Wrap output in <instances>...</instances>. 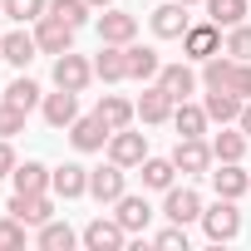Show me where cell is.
<instances>
[{
    "label": "cell",
    "instance_id": "6da1fadb",
    "mask_svg": "<svg viewBox=\"0 0 251 251\" xmlns=\"http://www.w3.org/2000/svg\"><path fill=\"white\" fill-rule=\"evenodd\" d=\"M202 231L212 241H231L241 231V212H236V197H217V207L202 212Z\"/></svg>",
    "mask_w": 251,
    "mask_h": 251
},
{
    "label": "cell",
    "instance_id": "7a4b0ae2",
    "mask_svg": "<svg viewBox=\"0 0 251 251\" xmlns=\"http://www.w3.org/2000/svg\"><path fill=\"white\" fill-rule=\"evenodd\" d=\"M35 40H40V50H45V54H64V50H74V25L45 10V15L35 20Z\"/></svg>",
    "mask_w": 251,
    "mask_h": 251
},
{
    "label": "cell",
    "instance_id": "3957f363",
    "mask_svg": "<svg viewBox=\"0 0 251 251\" xmlns=\"http://www.w3.org/2000/svg\"><path fill=\"white\" fill-rule=\"evenodd\" d=\"M89 79H94V64H89L84 54H74V50L54 54V84H59V89H74V94H84V89H89Z\"/></svg>",
    "mask_w": 251,
    "mask_h": 251
},
{
    "label": "cell",
    "instance_id": "277c9868",
    "mask_svg": "<svg viewBox=\"0 0 251 251\" xmlns=\"http://www.w3.org/2000/svg\"><path fill=\"white\" fill-rule=\"evenodd\" d=\"M113 138V128L99 118V113H89V118H74L69 123V143L79 148V153H103V143Z\"/></svg>",
    "mask_w": 251,
    "mask_h": 251
},
{
    "label": "cell",
    "instance_id": "5b68a950",
    "mask_svg": "<svg viewBox=\"0 0 251 251\" xmlns=\"http://www.w3.org/2000/svg\"><path fill=\"white\" fill-rule=\"evenodd\" d=\"M108 158H113L118 168H143V158H148V138L133 133V128H118V133L108 138Z\"/></svg>",
    "mask_w": 251,
    "mask_h": 251
},
{
    "label": "cell",
    "instance_id": "8992f818",
    "mask_svg": "<svg viewBox=\"0 0 251 251\" xmlns=\"http://www.w3.org/2000/svg\"><path fill=\"white\" fill-rule=\"evenodd\" d=\"M163 217L177 222V226L202 222V197H197L192 187H168V197H163Z\"/></svg>",
    "mask_w": 251,
    "mask_h": 251
},
{
    "label": "cell",
    "instance_id": "52a82bcc",
    "mask_svg": "<svg viewBox=\"0 0 251 251\" xmlns=\"http://www.w3.org/2000/svg\"><path fill=\"white\" fill-rule=\"evenodd\" d=\"M123 236H128V231H123L118 217H94V222L84 226V246H89V251H118Z\"/></svg>",
    "mask_w": 251,
    "mask_h": 251
},
{
    "label": "cell",
    "instance_id": "ba28073f",
    "mask_svg": "<svg viewBox=\"0 0 251 251\" xmlns=\"http://www.w3.org/2000/svg\"><path fill=\"white\" fill-rule=\"evenodd\" d=\"M182 54H187V59H212V54H222V30H217L212 20H207V25H187Z\"/></svg>",
    "mask_w": 251,
    "mask_h": 251
},
{
    "label": "cell",
    "instance_id": "9c48e42d",
    "mask_svg": "<svg viewBox=\"0 0 251 251\" xmlns=\"http://www.w3.org/2000/svg\"><path fill=\"white\" fill-rule=\"evenodd\" d=\"M10 217H20L25 226H45V222L54 217V202H50L45 192H15V197H10Z\"/></svg>",
    "mask_w": 251,
    "mask_h": 251
},
{
    "label": "cell",
    "instance_id": "30bf717a",
    "mask_svg": "<svg viewBox=\"0 0 251 251\" xmlns=\"http://www.w3.org/2000/svg\"><path fill=\"white\" fill-rule=\"evenodd\" d=\"M153 35L158 40H182L187 35V5L182 0H163L153 10Z\"/></svg>",
    "mask_w": 251,
    "mask_h": 251
},
{
    "label": "cell",
    "instance_id": "8fae6325",
    "mask_svg": "<svg viewBox=\"0 0 251 251\" xmlns=\"http://www.w3.org/2000/svg\"><path fill=\"white\" fill-rule=\"evenodd\" d=\"M173 163H177V173H207V168H212V143H202V138H177Z\"/></svg>",
    "mask_w": 251,
    "mask_h": 251
},
{
    "label": "cell",
    "instance_id": "7c38bea8",
    "mask_svg": "<svg viewBox=\"0 0 251 251\" xmlns=\"http://www.w3.org/2000/svg\"><path fill=\"white\" fill-rule=\"evenodd\" d=\"M89 197L94 202H118L123 197V168L108 158V168H94L89 173Z\"/></svg>",
    "mask_w": 251,
    "mask_h": 251
},
{
    "label": "cell",
    "instance_id": "4fadbf2b",
    "mask_svg": "<svg viewBox=\"0 0 251 251\" xmlns=\"http://www.w3.org/2000/svg\"><path fill=\"white\" fill-rule=\"evenodd\" d=\"M133 35H138L133 15H123V10H103L99 15V40L103 45H133Z\"/></svg>",
    "mask_w": 251,
    "mask_h": 251
},
{
    "label": "cell",
    "instance_id": "5bb4252c",
    "mask_svg": "<svg viewBox=\"0 0 251 251\" xmlns=\"http://www.w3.org/2000/svg\"><path fill=\"white\" fill-rule=\"evenodd\" d=\"M50 187H54V197H84L89 192V168H79V163H64V168H54L50 173Z\"/></svg>",
    "mask_w": 251,
    "mask_h": 251
},
{
    "label": "cell",
    "instance_id": "9a60e30c",
    "mask_svg": "<svg viewBox=\"0 0 251 251\" xmlns=\"http://www.w3.org/2000/svg\"><path fill=\"white\" fill-rule=\"evenodd\" d=\"M94 79H103V84L128 79V50H123V45H103L99 59H94Z\"/></svg>",
    "mask_w": 251,
    "mask_h": 251
},
{
    "label": "cell",
    "instance_id": "2e32d148",
    "mask_svg": "<svg viewBox=\"0 0 251 251\" xmlns=\"http://www.w3.org/2000/svg\"><path fill=\"white\" fill-rule=\"evenodd\" d=\"M74 118H79V99H74V89L45 94V123H50V128H69Z\"/></svg>",
    "mask_w": 251,
    "mask_h": 251
},
{
    "label": "cell",
    "instance_id": "e0dca14e",
    "mask_svg": "<svg viewBox=\"0 0 251 251\" xmlns=\"http://www.w3.org/2000/svg\"><path fill=\"white\" fill-rule=\"evenodd\" d=\"M158 84L168 89V99H173V103H182V99L197 89V74H192L187 64H163V69H158Z\"/></svg>",
    "mask_w": 251,
    "mask_h": 251
},
{
    "label": "cell",
    "instance_id": "ac0fdd59",
    "mask_svg": "<svg viewBox=\"0 0 251 251\" xmlns=\"http://www.w3.org/2000/svg\"><path fill=\"white\" fill-rule=\"evenodd\" d=\"M133 108H138V118H143V123H168V118H173V99H168V89H163V84L143 89V99H138Z\"/></svg>",
    "mask_w": 251,
    "mask_h": 251
},
{
    "label": "cell",
    "instance_id": "d6986e66",
    "mask_svg": "<svg viewBox=\"0 0 251 251\" xmlns=\"http://www.w3.org/2000/svg\"><path fill=\"white\" fill-rule=\"evenodd\" d=\"M113 207H118L113 217L123 222V231H148V222H153V207H148L143 197H128V192H123Z\"/></svg>",
    "mask_w": 251,
    "mask_h": 251
},
{
    "label": "cell",
    "instance_id": "ffe728a7",
    "mask_svg": "<svg viewBox=\"0 0 251 251\" xmlns=\"http://www.w3.org/2000/svg\"><path fill=\"white\" fill-rule=\"evenodd\" d=\"M94 113H99V118H103V123H108V128H113V133H118V128H128V123H133V118H138V108H133V103H128V99H118V94H103V99H99V108H94Z\"/></svg>",
    "mask_w": 251,
    "mask_h": 251
},
{
    "label": "cell",
    "instance_id": "44dd1931",
    "mask_svg": "<svg viewBox=\"0 0 251 251\" xmlns=\"http://www.w3.org/2000/svg\"><path fill=\"white\" fill-rule=\"evenodd\" d=\"M236 64H241V59H231L226 50H222V54H212V59H202V84H207V89H231Z\"/></svg>",
    "mask_w": 251,
    "mask_h": 251
},
{
    "label": "cell",
    "instance_id": "7402d4cb",
    "mask_svg": "<svg viewBox=\"0 0 251 251\" xmlns=\"http://www.w3.org/2000/svg\"><path fill=\"white\" fill-rule=\"evenodd\" d=\"M212 177V187H217V197H241V192H251V177L241 173V163H222L217 173H207Z\"/></svg>",
    "mask_w": 251,
    "mask_h": 251
},
{
    "label": "cell",
    "instance_id": "603a6c76",
    "mask_svg": "<svg viewBox=\"0 0 251 251\" xmlns=\"http://www.w3.org/2000/svg\"><path fill=\"white\" fill-rule=\"evenodd\" d=\"M241 103L246 99H236L231 89H207V118H217V123H231V118H241Z\"/></svg>",
    "mask_w": 251,
    "mask_h": 251
},
{
    "label": "cell",
    "instance_id": "cb8c5ba5",
    "mask_svg": "<svg viewBox=\"0 0 251 251\" xmlns=\"http://www.w3.org/2000/svg\"><path fill=\"white\" fill-rule=\"evenodd\" d=\"M35 50H40V40H35V35H25V30H15V35L0 40V59H10V64H20V69L35 59Z\"/></svg>",
    "mask_w": 251,
    "mask_h": 251
},
{
    "label": "cell",
    "instance_id": "d4e9b609",
    "mask_svg": "<svg viewBox=\"0 0 251 251\" xmlns=\"http://www.w3.org/2000/svg\"><path fill=\"white\" fill-rule=\"evenodd\" d=\"M123 50H128V79H158V69H163L158 50H148V45H123Z\"/></svg>",
    "mask_w": 251,
    "mask_h": 251
},
{
    "label": "cell",
    "instance_id": "484cf974",
    "mask_svg": "<svg viewBox=\"0 0 251 251\" xmlns=\"http://www.w3.org/2000/svg\"><path fill=\"white\" fill-rule=\"evenodd\" d=\"M202 5H207V20L217 30H231V25L246 20V0H202Z\"/></svg>",
    "mask_w": 251,
    "mask_h": 251
},
{
    "label": "cell",
    "instance_id": "4316f807",
    "mask_svg": "<svg viewBox=\"0 0 251 251\" xmlns=\"http://www.w3.org/2000/svg\"><path fill=\"white\" fill-rule=\"evenodd\" d=\"M173 123H177L182 138H202V133H207V108H197V103L182 99V103L173 108Z\"/></svg>",
    "mask_w": 251,
    "mask_h": 251
},
{
    "label": "cell",
    "instance_id": "83f0119b",
    "mask_svg": "<svg viewBox=\"0 0 251 251\" xmlns=\"http://www.w3.org/2000/svg\"><path fill=\"white\" fill-rule=\"evenodd\" d=\"M10 182H15V192H45L50 187V168L45 163H15Z\"/></svg>",
    "mask_w": 251,
    "mask_h": 251
},
{
    "label": "cell",
    "instance_id": "f1b7e54d",
    "mask_svg": "<svg viewBox=\"0 0 251 251\" xmlns=\"http://www.w3.org/2000/svg\"><path fill=\"white\" fill-rule=\"evenodd\" d=\"M173 177H177V163H173V158H143V187L168 192V187H173Z\"/></svg>",
    "mask_w": 251,
    "mask_h": 251
},
{
    "label": "cell",
    "instance_id": "f546056e",
    "mask_svg": "<svg viewBox=\"0 0 251 251\" xmlns=\"http://www.w3.org/2000/svg\"><path fill=\"white\" fill-rule=\"evenodd\" d=\"M241 153H246V133H226V128H222V133L212 138V158H217V163H241Z\"/></svg>",
    "mask_w": 251,
    "mask_h": 251
},
{
    "label": "cell",
    "instance_id": "4dcf8cb0",
    "mask_svg": "<svg viewBox=\"0 0 251 251\" xmlns=\"http://www.w3.org/2000/svg\"><path fill=\"white\" fill-rule=\"evenodd\" d=\"M0 99H5V103H15V108H25V113H30V108L40 103V84H35V79H15V84H10L5 94H0Z\"/></svg>",
    "mask_w": 251,
    "mask_h": 251
},
{
    "label": "cell",
    "instance_id": "1f68e13d",
    "mask_svg": "<svg viewBox=\"0 0 251 251\" xmlns=\"http://www.w3.org/2000/svg\"><path fill=\"white\" fill-rule=\"evenodd\" d=\"M40 246H45V251H69V246H74V231H69L64 222L50 217V222L40 226Z\"/></svg>",
    "mask_w": 251,
    "mask_h": 251
},
{
    "label": "cell",
    "instance_id": "d6a6232c",
    "mask_svg": "<svg viewBox=\"0 0 251 251\" xmlns=\"http://www.w3.org/2000/svg\"><path fill=\"white\" fill-rule=\"evenodd\" d=\"M89 10H94L89 0H50V15H59V20H69L74 30H79V25L89 20Z\"/></svg>",
    "mask_w": 251,
    "mask_h": 251
},
{
    "label": "cell",
    "instance_id": "836d02e7",
    "mask_svg": "<svg viewBox=\"0 0 251 251\" xmlns=\"http://www.w3.org/2000/svg\"><path fill=\"white\" fill-rule=\"evenodd\" d=\"M231 59H251V25H231L226 30V45H222Z\"/></svg>",
    "mask_w": 251,
    "mask_h": 251
},
{
    "label": "cell",
    "instance_id": "e575fe53",
    "mask_svg": "<svg viewBox=\"0 0 251 251\" xmlns=\"http://www.w3.org/2000/svg\"><path fill=\"white\" fill-rule=\"evenodd\" d=\"M45 10H50V0H5V15L20 20V25H25V20H40Z\"/></svg>",
    "mask_w": 251,
    "mask_h": 251
},
{
    "label": "cell",
    "instance_id": "d590c367",
    "mask_svg": "<svg viewBox=\"0 0 251 251\" xmlns=\"http://www.w3.org/2000/svg\"><path fill=\"white\" fill-rule=\"evenodd\" d=\"M20 128H25V108H15V103L0 99V138H15Z\"/></svg>",
    "mask_w": 251,
    "mask_h": 251
},
{
    "label": "cell",
    "instance_id": "8d00e7d4",
    "mask_svg": "<svg viewBox=\"0 0 251 251\" xmlns=\"http://www.w3.org/2000/svg\"><path fill=\"white\" fill-rule=\"evenodd\" d=\"M153 246H163V251H177V246H182V251H187V226H177V222H173L168 231H158V236H153Z\"/></svg>",
    "mask_w": 251,
    "mask_h": 251
},
{
    "label": "cell",
    "instance_id": "74e56055",
    "mask_svg": "<svg viewBox=\"0 0 251 251\" xmlns=\"http://www.w3.org/2000/svg\"><path fill=\"white\" fill-rule=\"evenodd\" d=\"M0 246H25V222H20V217H5V222H0Z\"/></svg>",
    "mask_w": 251,
    "mask_h": 251
},
{
    "label": "cell",
    "instance_id": "f35d334b",
    "mask_svg": "<svg viewBox=\"0 0 251 251\" xmlns=\"http://www.w3.org/2000/svg\"><path fill=\"white\" fill-rule=\"evenodd\" d=\"M231 94H236V99H251V59H241V64H236V79H231Z\"/></svg>",
    "mask_w": 251,
    "mask_h": 251
},
{
    "label": "cell",
    "instance_id": "ab89813d",
    "mask_svg": "<svg viewBox=\"0 0 251 251\" xmlns=\"http://www.w3.org/2000/svg\"><path fill=\"white\" fill-rule=\"evenodd\" d=\"M15 173V148H10V138H0V177H10Z\"/></svg>",
    "mask_w": 251,
    "mask_h": 251
},
{
    "label": "cell",
    "instance_id": "60d3db41",
    "mask_svg": "<svg viewBox=\"0 0 251 251\" xmlns=\"http://www.w3.org/2000/svg\"><path fill=\"white\" fill-rule=\"evenodd\" d=\"M236 123H241V133H251V103H241V118Z\"/></svg>",
    "mask_w": 251,
    "mask_h": 251
},
{
    "label": "cell",
    "instance_id": "b9f144b4",
    "mask_svg": "<svg viewBox=\"0 0 251 251\" xmlns=\"http://www.w3.org/2000/svg\"><path fill=\"white\" fill-rule=\"evenodd\" d=\"M89 5H94V10H108V5H113V0H89Z\"/></svg>",
    "mask_w": 251,
    "mask_h": 251
},
{
    "label": "cell",
    "instance_id": "7bdbcfd3",
    "mask_svg": "<svg viewBox=\"0 0 251 251\" xmlns=\"http://www.w3.org/2000/svg\"><path fill=\"white\" fill-rule=\"evenodd\" d=\"M182 5H202V0H182Z\"/></svg>",
    "mask_w": 251,
    "mask_h": 251
},
{
    "label": "cell",
    "instance_id": "ee69618b",
    "mask_svg": "<svg viewBox=\"0 0 251 251\" xmlns=\"http://www.w3.org/2000/svg\"><path fill=\"white\" fill-rule=\"evenodd\" d=\"M0 10H5V0H0Z\"/></svg>",
    "mask_w": 251,
    "mask_h": 251
},
{
    "label": "cell",
    "instance_id": "f6af8a7d",
    "mask_svg": "<svg viewBox=\"0 0 251 251\" xmlns=\"http://www.w3.org/2000/svg\"><path fill=\"white\" fill-rule=\"evenodd\" d=\"M0 40H5V35H0Z\"/></svg>",
    "mask_w": 251,
    "mask_h": 251
}]
</instances>
